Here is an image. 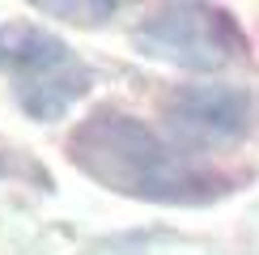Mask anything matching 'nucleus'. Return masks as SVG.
Returning <instances> with one entry per match:
<instances>
[{"label": "nucleus", "instance_id": "nucleus-1", "mask_svg": "<svg viewBox=\"0 0 259 255\" xmlns=\"http://www.w3.org/2000/svg\"><path fill=\"white\" fill-rule=\"evenodd\" d=\"M68 153L102 187L149 204L200 208L230 191V179L217 166L200 162L196 153L170 145L153 128L119 111H94L90 119H81Z\"/></svg>", "mask_w": 259, "mask_h": 255}, {"label": "nucleus", "instance_id": "nucleus-2", "mask_svg": "<svg viewBox=\"0 0 259 255\" xmlns=\"http://www.w3.org/2000/svg\"><path fill=\"white\" fill-rule=\"evenodd\" d=\"M0 72L13 85L17 106L42 123L64 119L94 85L77 51L34 21L0 26Z\"/></svg>", "mask_w": 259, "mask_h": 255}, {"label": "nucleus", "instance_id": "nucleus-3", "mask_svg": "<svg viewBox=\"0 0 259 255\" xmlns=\"http://www.w3.org/2000/svg\"><path fill=\"white\" fill-rule=\"evenodd\" d=\"M136 47L179 68L217 72L246 51V34L217 5H166L136 26Z\"/></svg>", "mask_w": 259, "mask_h": 255}, {"label": "nucleus", "instance_id": "nucleus-4", "mask_svg": "<svg viewBox=\"0 0 259 255\" xmlns=\"http://www.w3.org/2000/svg\"><path fill=\"white\" fill-rule=\"evenodd\" d=\"M251 98L234 85H183L166 98V119L196 141H234L251 128Z\"/></svg>", "mask_w": 259, "mask_h": 255}, {"label": "nucleus", "instance_id": "nucleus-5", "mask_svg": "<svg viewBox=\"0 0 259 255\" xmlns=\"http://www.w3.org/2000/svg\"><path fill=\"white\" fill-rule=\"evenodd\" d=\"M38 13H56V17H68V21H98V17H111L115 5H60V0H38Z\"/></svg>", "mask_w": 259, "mask_h": 255}]
</instances>
